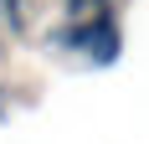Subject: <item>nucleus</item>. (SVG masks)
<instances>
[{
  "label": "nucleus",
  "mask_w": 149,
  "mask_h": 144,
  "mask_svg": "<svg viewBox=\"0 0 149 144\" xmlns=\"http://www.w3.org/2000/svg\"><path fill=\"white\" fill-rule=\"evenodd\" d=\"M46 41L62 46V52H82V57L98 62V67H113L118 52H123V26H118V10H113V5H93L88 15L57 26Z\"/></svg>",
  "instance_id": "nucleus-1"
},
{
  "label": "nucleus",
  "mask_w": 149,
  "mask_h": 144,
  "mask_svg": "<svg viewBox=\"0 0 149 144\" xmlns=\"http://www.w3.org/2000/svg\"><path fill=\"white\" fill-rule=\"evenodd\" d=\"M0 21L10 26V36H26L31 15H26V0H0Z\"/></svg>",
  "instance_id": "nucleus-2"
},
{
  "label": "nucleus",
  "mask_w": 149,
  "mask_h": 144,
  "mask_svg": "<svg viewBox=\"0 0 149 144\" xmlns=\"http://www.w3.org/2000/svg\"><path fill=\"white\" fill-rule=\"evenodd\" d=\"M0 62H5V41H0Z\"/></svg>",
  "instance_id": "nucleus-3"
}]
</instances>
